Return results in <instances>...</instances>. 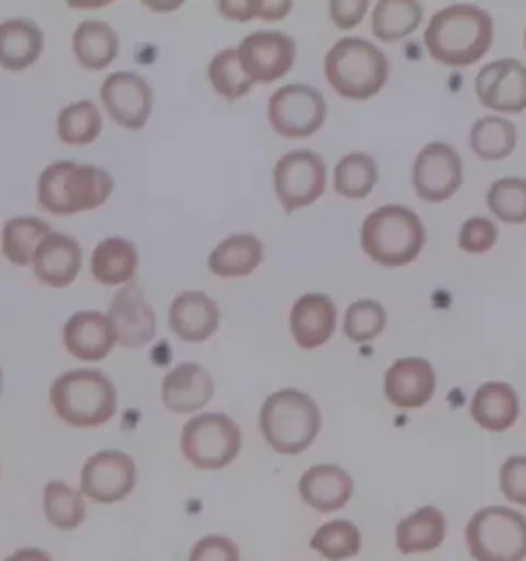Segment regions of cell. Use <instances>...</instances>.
<instances>
[{
  "mask_svg": "<svg viewBox=\"0 0 526 561\" xmlns=\"http://www.w3.org/2000/svg\"><path fill=\"white\" fill-rule=\"evenodd\" d=\"M0 393H2V368H0Z\"/></svg>",
  "mask_w": 526,
  "mask_h": 561,
  "instance_id": "cell-47",
  "label": "cell"
},
{
  "mask_svg": "<svg viewBox=\"0 0 526 561\" xmlns=\"http://www.w3.org/2000/svg\"><path fill=\"white\" fill-rule=\"evenodd\" d=\"M477 98L483 107L502 114L526 110V67L514 58H502L481 68L476 79Z\"/></svg>",
  "mask_w": 526,
  "mask_h": 561,
  "instance_id": "cell-15",
  "label": "cell"
},
{
  "mask_svg": "<svg viewBox=\"0 0 526 561\" xmlns=\"http://www.w3.org/2000/svg\"><path fill=\"white\" fill-rule=\"evenodd\" d=\"M462 185V161L459 152L446 142H430L420 150L413 163L415 194L438 204L453 198Z\"/></svg>",
  "mask_w": 526,
  "mask_h": 561,
  "instance_id": "cell-12",
  "label": "cell"
},
{
  "mask_svg": "<svg viewBox=\"0 0 526 561\" xmlns=\"http://www.w3.org/2000/svg\"><path fill=\"white\" fill-rule=\"evenodd\" d=\"M387 325V311L373 298H362L347 307L344 333L354 344H366L382 333Z\"/></svg>",
  "mask_w": 526,
  "mask_h": 561,
  "instance_id": "cell-39",
  "label": "cell"
},
{
  "mask_svg": "<svg viewBox=\"0 0 526 561\" xmlns=\"http://www.w3.org/2000/svg\"><path fill=\"white\" fill-rule=\"evenodd\" d=\"M361 243L375 264L401 267L420 255L426 243V231L413 210L389 204L366 216Z\"/></svg>",
  "mask_w": 526,
  "mask_h": 561,
  "instance_id": "cell-5",
  "label": "cell"
},
{
  "mask_svg": "<svg viewBox=\"0 0 526 561\" xmlns=\"http://www.w3.org/2000/svg\"><path fill=\"white\" fill-rule=\"evenodd\" d=\"M49 403L56 415L72 428H99L117 410L112 379L95 368H77L52 382Z\"/></svg>",
  "mask_w": 526,
  "mask_h": 561,
  "instance_id": "cell-3",
  "label": "cell"
},
{
  "mask_svg": "<svg viewBox=\"0 0 526 561\" xmlns=\"http://www.w3.org/2000/svg\"><path fill=\"white\" fill-rule=\"evenodd\" d=\"M338 325V309L328 295L309 293L295 302L290 311V331L302 350H317L328 344Z\"/></svg>",
  "mask_w": 526,
  "mask_h": 561,
  "instance_id": "cell-23",
  "label": "cell"
},
{
  "mask_svg": "<svg viewBox=\"0 0 526 561\" xmlns=\"http://www.w3.org/2000/svg\"><path fill=\"white\" fill-rule=\"evenodd\" d=\"M44 51V32L32 19H7L0 23V67L21 72L33 67Z\"/></svg>",
  "mask_w": 526,
  "mask_h": 561,
  "instance_id": "cell-24",
  "label": "cell"
},
{
  "mask_svg": "<svg viewBox=\"0 0 526 561\" xmlns=\"http://www.w3.org/2000/svg\"><path fill=\"white\" fill-rule=\"evenodd\" d=\"M328 116L323 95L309 84H286L267 103V119L274 133L288 138H309L317 133Z\"/></svg>",
  "mask_w": 526,
  "mask_h": 561,
  "instance_id": "cell-9",
  "label": "cell"
},
{
  "mask_svg": "<svg viewBox=\"0 0 526 561\" xmlns=\"http://www.w3.org/2000/svg\"><path fill=\"white\" fill-rule=\"evenodd\" d=\"M436 391V373L424 358H399L385 375V396L399 410L424 408Z\"/></svg>",
  "mask_w": 526,
  "mask_h": 561,
  "instance_id": "cell-17",
  "label": "cell"
},
{
  "mask_svg": "<svg viewBox=\"0 0 526 561\" xmlns=\"http://www.w3.org/2000/svg\"><path fill=\"white\" fill-rule=\"evenodd\" d=\"M110 319L117 331L119 346L126 350L148 346L157 335V313L136 282L115 293Z\"/></svg>",
  "mask_w": 526,
  "mask_h": 561,
  "instance_id": "cell-16",
  "label": "cell"
},
{
  "mask_svg": "<svg viewBox=\"0 0 526 561\" xmlns=\"http://www.w3.org/2000/svg\"><path fill=\"white\" fill-rule=\"evenodd\" d=\"M117 331L110 314L79 311L65 325V346L82 363H99L114 350Z\"/></svg>",
  "mask_w": 526,
  "mask_h": 561,
  "instance_id": "cell-19",
  "label": "cell"
},
{
  "mask_svg": "<svg viewBox=\"0 0 526 561\" xmlns=\"http://www.w3.org/2000/svg\"><path fill=\"white\" fill-rule=\"evenodd\" d=\"M500 492L510 504L526 506V457H510L500 467Z\"/></svg>",
  "mask_w": 526,
  "mask_h": 561,
  "instance_id": "cell-42",
  "label": "cell"
},
{
  "mask_svg": "<svg viewBox=\"0 0 526 561\" xmlns=\"http://www.w3.org/2000/svg\"><path fill=\"white\" fill-rule=\"evenodd\" d=\"M424 9L415 0H382L373 13V34L380 42H399L422 23Z\"/></svg>",
  "mask_w": 526,
  "mask_h": 561,
  "instance_id": "cell-32",
  "label": "cell"
},
{
  "mask_svg": "<svg viewBox=\"0 0 526 561\" xmlns=\"http://www.w3.org/2000/svg\"><path fill=\"white\" fill-rule=\"evenodd\" d=\"M368 11L366 0H354V2H344V0H333L329 2V13L338 27L342 30H352L361 23L364 13Z\"/></svg>",
  "mask_w": 526,
  "mask_h": 561,
  "instance_id": "cell-43",
  "label": "cell"
},
{
  "mask_svg": "<svg viewBox=\"0 0 526 561\" xmlns=\"http://www.w3.org/2000/svg\"><path fill=\"white\" fill-rule=\"evenodd\" d=\"M465 541L476 561H525L526 516L508 506H485L471 516Z\"/></svg>",
  "mask_w": 526,
  "mask_h": 561,
  "instance_id": "cell-7",
  "label": "cell"
},
{
  "mask_svg": "<svg viewBox=\"0 0 526 561\" xmlns=\"http://www.w3.org/2000/svg\"><path fill=\"white\" fill-rule=\"evenodd\" d=\"M448 535V520L436 506H422L395 528V545L403 556L427 553L444 543Z\"/></svg>",
  "mask_w": 526,
  "mask_h": 561,
  "instance_id": "cell-25",
  "label": "cell"
},
{
  "mask_svg": "<svg viewBox=\"0 0 526 561\" xmlns=\"http://www.w3.org/2000/svg\"><path fill=\"white\" fill-rule=\"evenodd\" d=\"M138 483V467L124 450H101L81 469V494L93 504L112 506L124 502Z\"/></svg>",
  "mask_w": 526,
  "mask_h": 561,
  "instance_id": "cell-11",
  "label": "cell"
},
{
  "mask_svg": "<svg viewBox=\"0 0 526 561\" xmlns=\"http://www.w3.org/2000/svg\"><path fill=\"white\" fill-rule=\"evenodd\" d=\"M328 185V169L312 150H293L284 154L274 169V190L286 215L311 206L323 196Z\"/></svg>",
  "mask_w": 526,
  "mask_h": 561,
  "instance_id": "cell-10",
  "label": "cell"
},
{
  "mask_svg": "<svg viewBox=\"0 0 526 561\" xmlns=\"http://www.w3.org/2000/svg\"><path fill=\"white\" fill-rule=\"evenodd\" d=\"M58 138L72 147H87L98 140L103 130V119L93 101L82 100L66 105L56 122Z\"/></svg>",
  "mask_w": 526,
  "mask_h": 561,
  "instance_id": "cell-35",
  "label": "cell"
},
{
  "mask_svg": "<svg viewBox=\"0 0 526 561\" xmlns=\"http://www.w3.org/2000/svg\"><path fill=\"white\" fill-rule=\"evenodd\" d=\"M525 48H526V32H525Z\"/></svg>",
  "mask_w": 526,
  "mask_h": 561,
  "instance_id": "cell-48",
  "label": "cell"
},
{
  "mask_svg": "<svg viewBox=\"0 0 526 561\" xmlns=\"http://www.w3.org/2000/svg\"><path fill=\"white\" fill-rule=\"evenodd\" d=\"M243 432L227 413L194 415L181 430V453L199 471H220L239 457Z\"/></svg>",
  "mask_w": 526,
  "mask_h": 561,
  "instance_id": "cell-8",
  "label": "cell"
},
{
  "mask_svg": "<svg viewBox=\"0 0 526 561\" xmlns=\"http://www.w3.org/2000/svg\"><path fill=\"white\" fill-rule=\"evenodd\" d=\"M2 561H54L46 549L39 547H21Z\"/></svg>",
  "mask_w": 526,
  "mask_h": 561,
  "instance_id": "cell-46",
  "label": "cell"
},
{
  "mask_svg": "<svg viewBox=\"0 0 526 561\" xmlns=\"http://www.w3.org/2000/svg\"><path fill=\"white\" fill-rule=\"evenodd\" d=\"M213 396V375L197 363L178 364L161 385L164 408L173 413L199 412Z\"/></svg>",
  "mask_w": 526,
  "mask_h": 561,
  "instance_id": "cell-20",
  "label": "cell"
},
{
  "mask_svg": "<svg viewBox=\"0 0 526 561\" xmlns=\"http://www.w3.org/2000/svg\"><path fill=\"white\" fill-rule=\"evenodd\" d=\"M138 270V251L134 243L110 237L101 241L91 255V274L103 286H128Z\"/></svg>",
  "mask_w": 526,
  "mask_h": 561,
  "instance_id": "cell-28",
  "label": "cell"
},
{
  "mask_svg": "<svg viewBox=\"0 0 526 561\" xmlns=\"http://www.w3.org/2000/svg\"><path fill=\"white\" fill-rule=\"evenodd\" d=\"M218 13H220L222 18L230 19V21L249 23L251 19L260 18V13H262V2H255V0H247V2L222 0V2H218Z\"/></svg>",
  "mask_w": 526,
  "mask_h": 561,
  "instance_id": "cell-44",
  "label": "cell"
},
{
  "mask_svg": "<svg viewBox=\"0 0 526 561\" xmlns=\"http://www.w3.org/2000/svg\"><path fill=\"white\" fill-rule=\"evenodd\" d=\"M263 260V243L255 234H230L214 248L208 267L220 278H241L255 272Z\"/></svg>",
  "mask_w": 526,
  "mask_h": 561,
  "instance_id": "cell-27",
  "label": "cell"
},
{
  "mask_svg": "<svg viewBox=\"0 0 526 561\" xmlns=\"http://www.w3.org/2000/svg\"><path fill=\"white\" fill-rule=\"evenodd\" d=\"M101 103L117 126L140 130L152 110V89L136 72H114L101 84Z\"/></svg>",
  "mask_w": 526,
  "mask_h": 561,
  "instance_id": "cell-13",
  "label": "cell"
},
{
  "mask_svg": "<svg viewBox=\"0 0 526 561\" xmlns=\"http://www.w3.org/2000/svg\"><path fill=\"white\" fill-rule=\"evenodd\" d=\"M72 51L81 67L98 72L114 62L119 51V37L105 21L87 19L72 35Z\"/></svg>",
  "mask_w": 526,
  "mask_h": 561,
  "instance_id": "cell-29",
  "label": "cell"
},
{
  "mask_svg": "<svg viewBox=\"0 0 526 561\" xmlns=\"http://www.w3.org/2000/svg\"><path fill=\"white\" fill-rule=\"evenodd\" d=\"M49 232L52 227L37 216L11 218L2 229V255L16 267H27L33 264L35 251Z\"/></svg>",
  "mask_w": 526,
  "mask_h": 561,
  "instance_id": "cell-30",
  "label": "cell"
},
{
  "mask_svg": "<svg viewBox=\"0 0 526 561\" xmlns=\"http://www.w3.org/2000/svg\"><path fill=\"white\" fill-rule=\"evenodd\" d=\"M114 192V178L95 165L60 161L37 178V204L54 216H72L103 206Z\"/></svg>",
  "mask_w": 526,
  "mask_h": 561,
  "instance_id": "cell-2",
  "label": "cell"
},
{
  "mask_svg": "<svg viewBox=\"0 0 526 561\" xmlns=\"http://www.w3.org/2000/svg\"><path fill=\"white\" fill-rule=\"evenodd\" d=\"M493 42V21L476 4H450L427 23V54L446 67H471L481 60Z\"/></svg>",
  "mask_w": 526,
  "mask_h": 561,
  "instance_id": "cell-1",
  "label": "cell"
},
{
  "mask_svg": "<svg viewBox=\"0 0 526 561\" xmlns=\"http://www.w3.org/2000/svg\"><path fill=\"white\" fill-rule=\"evenodd\" d=\"M389 77L385 51L362 37L340 39L325 56V79L345 100L366 101L380 93Z\"/></svg>",
  "mask_w": 526,
  "mask_h": 561,
  "instance_id": "cell-6",
  "label": "cell"
},
{
  "mask_svg": "<svg viewBox=\"0 0 526 561\" xmlns=\"http://www.w3.org/2000/svg\"><path fill=\"white\" fill-rule=\"evenodd\" d=\"M293 11V2L290 0H279V2H262V13L260 18L265 21H278L284 19Z\"/></svg>",
  "mask_w": 526,
  "mask_h": 561,
  "instance_id": "cell-45",
  "label": "cell"
},
{
  "mask_svg": "<svg viewBox=\"0 0 526 561\" xmlns=\"http://www.w3.org/2000/svg\"><path fill=\"white\" fill-rule=\"evenodd\" d=\"M187 561H241V551L227 535H206L190 549Z\"/></svg>",
  "mask_w": 526,
  "mask_h": 561,
  "instance_id": "cell-41",
  "label": "cell"
},
{
  "mask_svg": "<svg viewBox=\"0 0 526 561\" xmlns=\"http://www.w3.org/2000/svg\"><path fill=\"white\" fill-rule=\"evenodd\" d=\"M298 495L315 512L342 511L354 495V479L340 465H312L298 479Z\"/></svg>",
  "mask_w": 526,
  "mask_h": 561,
  "instance_id": "cell-18",
  "label": "cell"
},
{
  "mask_svg": "<svg viewBox=\"0 0 526 561\" xmlns=\"http://www.w3.org/2000/svg\"><path fill=\"white\" fill-rule=\"evenodd\" d=\"M378 182V167L366 152H350L335 167L333 187L347 199L366 198Z\"/></svg>",
  "mask_w": 526,
  "mask_h": 561,
  "instance_id": "cell-36",
  "label": "cell"
},
{
  "mask_svg": "<svg viewBox=\"0 0 526 561\" xmlns=\"http://www.w3.org/2000/svg\"><path fill=\"white\" fill-rule=\"evenodd\" d=\"M220 323L218 305L206 293L187 290L173 298L169 307V330L183 342L202 344L213 337Z\"/></svg>",
  "mask_w": 526,
  "mask_h": 561,
  "instance_id": "cell-22",
  "label": "cell"
},
{
  "mask_svg": "<svg viewBox=\"0 0 526 561\" xmlns=\"http://www.w3.org/2000/svg\"><path fill=\"white\" fill-rule=\"evenodd\" d=\"M321 410L311 396L298 389H279L263 401L260 430L267 446L296 457L311 448L321 432Z\"/></svg>",
  "mask_w": 526,
  "mask_h": 561,
  "instance_id": "cell-4",
  "label": "cell"
},
{
  "mask_svg": "<svg viewBox=\"0 0 526 561\" xmlns=\"http://www.w3.org/2000/svg\"><path fill=\"white\" fill-rule=\"evenodd\" d=\"M488 208L502 222H510V225L526 222V180L523 178L498 180L488 192Z\"/></svg>",
  "mask_w": 526,
  "mask_h": 561,
  "instance_id": "cell-38",
  "label": "cell"
},
{
  "mask_svg": "<svg viewBox=\"0 0 526 561\" xmlns=\"http://www.w3.org/2000/svg\"><path fill=\"white\" fill-rule=\"evenodd\" d=\"M521 413V401L508 382L492 380L481 385L471 401V417L479 428L506 432Z\"/></svg>",
  "mask_w": 526,
  "mask_h": 561,
  "instance_id": "cell-26",
  "label": "cell"
},
{
  "mask_svg": "<svg viewBox=\"0 0 526 561\" xmlns=\"http://www.w3.org/2000/svg\"><path fill=\"white\" fill-rule=\"evenodd\" d=\"M516 126L504 117L485 116L477 119L469 134L471 149L483 161H502L516 149Z\"/></svg>",
  "mask_w": 526,
  "mask_h": 561,
  "instance_id": "cell-33",
  "label": "cell"
},
{
  "mask_svg": "<svg viewBox=\"0 0 526 561\" xmlns=\"http://www.w3.org/2000/svg\"><path fill=\"white\" fill-rule=\"evenodd\" d=\"M498 241V227L485 216L467 218L460 227L459 245L467 253H485Z\"/></svg>",
  "mask_w": 526,
  "mask_h": 561,
  "instance_id": "cell-40",
  "label": "cell"
},
{
  "mask_svg": "<svg viewBox=\"0 0 526 561\" xmlns=\"http://www.w3.org/2000/svg\"><path fill=\"white\" fill-rule=\"evenodd\" d=\"M309 547L329 561L352 560L361 553V528L344 518L329 520L315 530Z\"/></svg>",
  "mask_w": 526,
  "mask_h": 561,
  "instance_id": "cell-34",
  "label": "cell"
},
{
  "mask_svg": "<svg viewBox=\"0 0 526 561\" xmlns=\"http://www.w3.org/2000/svg\"><path fill=\"white\" fill-rule=\"evenodd\" d=\"M239 56L255 83L270 84L295 67L296 42L282 32H255L241 42Z\"/></svg>",
  "mask_w": 526,
  "mask_h": 561,
  "instance_id": "cell-14",
  "label": "cell"
},
{
  "mask_svg": "<svg viewBox=\"0 0 526 561\" xmlns=\"http://www.w3.org/2000/svg\"><path fill=\"white\" fill-rule=\"evenodd\" d=\"M81 490L70 488L66 481L52 479L44 488V516L58 530H75L87 520V504Z\"/></svg>",
  "mask_w": 526,
  "mask_h": 561,
  "instance_id": "cell-31",
  "label": "cell"
},
{
  "mask_svg": "<svg viewBox=\"0 0 526 561\" xmlns=\"http://www.w3.org/2000/svg\"><path fill=\"white\" fill-rule=\"evenodd\" d=\"M81 265V245L68 234L49 232L35 251L33 272L44 286L66 288L79 276Z\"/></svg>",
  "mask_w": 526,
  "mask_h": 561,
  "instance_id": "cell-21",
  "label": "cell"
},
{
  "mask_svg": "<svg viewBox=\"0 0 526 561\" xmlns=\"http://www.w3.org/2000/svg\"><path fill=\"white\" fill-rule=\"evenodd\" d=\"M208 79L218 95L225 100L237 101L245 98L247 93L255 87V81L245 72L241 65L239 48L218 51L208 65Z\"/></svg>",
  "mask_w": 526,
  "mask_h": 561,
  "instance_id": "cell-37",
  "label": "cell"
}]
</instances>
